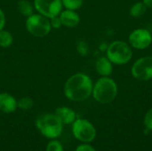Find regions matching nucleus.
Returning <instances> with one entry per match:
<instances>
[{
	"label": "nucleus",
	"mask_w": 152,
	"mask_h": 151,
	"mask_svg": "<svg viewBox=\"0 0 152 151\" xmlns=\"http://www.w3.org/2000/svg\"><path fill=\"white\" fill-rule=\"evenodd\" d=\"M92 78L85 73H76L69 77L64 84L63 93L67 99L72 101L87 100L93 93Z\"/></svg>",
	"instance_id": "obj_1"
},
{
	"label": "nucleus",
	"mask_w": 152,
	"mask_h": 151,
	"mask_svg": "<svg viewBox=\"0 0 152 151\" xmlns=\"http://www.w3.org/2000/svg\"><path fill=\"white\" fill-rule=\"evenodd\" d=\"M118 93V87L116 81L110 77H102L94 84L92 95L97 102L108 104L116 99Z\"/></svg>",
	"instance_id": "obj_2"
},
{
	"label": "nucleus",
	"mask_w": 152,
	"mask_h": 151,
	"mask_svg": "<svg viewBox=\"0 0 152 151\" xmlns=\"http://www.w3.org/2000/svg\"><path fill=\"white\" fill-rule=\"evenodd\" d=\"M63 124L55 113H46L39 116L36 120V127L39 133L47 139L59 138L63 131Z\"/></svg>",
	"instance_id": "obj_3"
},
{
	"label": "nucleus",
	"mask_w": 152,
	"mask_h": 151,
	"mask_svg": "<svg viewBox=\"0 0 152 151\" xmlns=\"http://www.w3.org/2000/svg\"><path fill=\"white\" fill-rule=\"evenodd\" d=\"M133 48L122 40L111 42L106 49V57L114 65L127 64L133 58Z\"/></svg>",
	"instance_id": "obj_4"
},
{
	"label": "nucleus",
	"mask_w": 152,
	"mask_h": 151,
	"mask_svg": "<svg viewBox=\"0 0 152 151\" xmlns=\"http://www.w3.org/2000/svg\"><path fill=\"white\" fill-rule=\"evenodd\" d=\"M27 31L36 37L46 36L52 30L50 19L40 13H33L28 16L25 22Z\"/></svg>",
	"instance_id": "obj_5"
},
{
	"label": "nucleus",
	"mask_w": 152,
	"mask_h": 151,
	"mask_svg": "<svg viewBox=\"0 0 152 151\" xmlns=\"http://www.w3.org/2000/svg\"><path fill=\"white\" fill-rule=\"evenodd\" d=\"M73 136L82 143H90L96 138V129L94 125L88 120L84 118H77L72 124Z\"/></svg>",
	"instance_id": "obj_6"
},
{
	"label": "nucleus",
	"mask_w": 152,
	"mask_h": 151,
	"mask_svg": "<svg viewBox=\"0 0 152 151\" xmlns=\"http://www.w3.org/2000/svg\"><path fill=\"white\" fill-rule=\"evenodd\" d=\"M131 74L139 81L152 80V56H143L136 60L132 65Z\"/></svg>",
	"instance_id": "obj_7"
},
{
	"label": "nucleus",
	"mask_w": 152,
	"mask_h": 151,
	"mask_svg": "<svg viewBox=\"0 0 152 151\" xmlns=\"http://www.w3.org/2000/svg\"><path fill=\"white\" fill-rule=\"evenodd\" d=\"M128 44L136 50L147 49L152 44L151 32L143 28H135L129 34Z\"/></svg>",
	"instance_id": "obj_8"
},
{
	"label": "nucleus",
	"mask_w": 152,
	"mask_h": 151,
	"mask_svg": "<svg viewBox=\"0 0 152 151\" xmlns=\"http://www.w3.org/2000/svg\"><path fill=\"white\" fill-rule=\"evenodd\" d=\"M33 4L38 13L48 19L59 16L63 8L61 0H34Z\"/></svg>",
	"instance_id": "obj_9"
},
{
	"label": "nucleus",
	"mask_w": 152,
	"mask_h": 151,
	"mask_svg": "<svg viewBox=\"0 0 152 151\" xmlns=\"http://www.w3.org/2000/svg\"><path fill=\"white\" fill-rule=\"evenodd\" d=\"M18 109L17 100L8 93H0V111L5 114H11Z\"/></svg>",
	"instance_id": "obj_10"
},
{
	"label": "nucleus",
	"mask_w": 152,
	"mask_h": 151,
	"mask_svg": "<svg viewBox=\"0 0 152 151\" xmlns=\"http://www.w3.org/2000/svg\"><path fill=\"white\" fill-rule=\"evenodd\" d=\"M59 17L61 19L62 26H65L67 28H75L80 22L79 14L73 10H68V9L62 10Z\"/></svg>",
	"instance_id": "obj_11"
},
{
	"label": "nucleus",
	"mask_w": 152,
	"mask_h": 151,
	"mask_svg": "<svg viewBox=\"0 0 152 151\" xmlns=\"http://www.w3.org/2000/svg\"><path fill=\"white\" fill-rule=\"evenodd\" d=\"M54 113L63 125H72L77 119L76 112L69 107H59Z\"/></svg>",
	"instance_id": "obj_12"
},
{
	"label": "nucleus",
	"mask_w": 152,
	"mask_h": 151,
	"mask_svg": "<svg viewBox=\"0 0 152 151\" xmlns=\"http://www.w3.org/2000/svg\"><path fill=\"white\" fill-rule=\"evenodd\" d=\"M95 69L100 76L110 77L113 71V64L106 56H102L95 62Z\"/></svg>",
	"instance_id": "obj_13"
},
{
	"label": "nucleus",
	"mask_w": 152,
	"mask_h": 151,
	"mask_svg": "<svg viewBox=\"0 0 152 151\" xmlns=\"http://www.w3.org/2000/svg\"><path fill=\"white\" fill-rule=\"evenodd\" d=\"M17 7L20 13L27 18L34 13V10H35L34 4H32L28 0H20L18 2Z\"/></svg>",
	"instance_id": "obj_14"
},
{
	"label": "nucleus",
	"mask_w": 152,
	"mask_h": 151,
	"mask_svg": "<svg viewBox=\"0 0 152 151\" xmlns=\"http://www.w3.org/2000/svg\"><path fill=\"white\" fill-rule=\"evenodd\" d=\"M147 8L148 7L144 4V3L142 1L136 2L130 7L129 13L133 18H140L146 12Z\"/></svg>",
	"instance_id": "obj_15"
},
{
	"label": "nucleus",
	"mask_w": 152,
	"mask_h": 151,
	"mask_svg": "<svg viewBox=\"0 0 152 151\" xmlns=\"http://www.w3.org/2000/svg\"><path fill=\"white\" fill-rule=\"evenodd\" d=\"M13 43V36L7 30H1L0 31V46L3 48L10 47Z\"/></svg>",
	"instance_id": "obj_16"
},
{
	"label": "nucleus",
	"mask_w": 152,
	"mask_h": 151,
	"mask_svg": "<svg viewBox=\"0 0 152 151\" xmlns=\"http://www.w3.org/2000/svg\"><path fill=\"white\" fill-rule=\"evenodd\" d=\"M17 106L18 109H20L22 110H29L34 106V101L30 97L25 96L17 100Z\"/></svg>",
	"instance_id": "obj_17"
},
{
	"label": "nucleus",
	"mask_w": 152,
	"mask_h": 151,
	"mask_svg": "<svg viewBox=\"0 0 152 151\" xmlns=\"http://www.w3.org/2000/svg\"><path fill=\"white\" fill-rule=\"evenodd\" d=\"M62 5L65 9L77 11L83 5L84 0H61Z\"/></svg>",
	"instance_id": "obj_18"
},
{
	"label": "nucleus",
	"mask_w": 152,
	"mask_h": 151,
	"mask_svg": "<svg viewBox=\"0 0 152 151\" xmlns=\"http://www.w3.org/2000/svg\"><path fill=\"white\" fill-rule=\"evenodd\" d=\"M45 151H64V150L62 144L59 141L54 139V140H51L47 143Z\"/></svg>",
	"instance_id": "obj_19"
},
{
	"label": "nucleus",
	"mask_w": 152,
	"mask_h": 151,
	"mask_svg": "<svg viewBox=\"0 0 152 151\" xmlns=\"http://www.w3.org/2000/svg\"><path fill=\"white\" fill-rule=\"evenodd\" d=\"M143 123H144L145 127L149 131H152V109L148 110V112L146 113V115L144 117Z\"/></svg>",
	"instance_id": "obj_20"
},
{
	"label": "nucleus",
	"mask_w": 152,
	"mask_h": 151,
	"mask_svg": "<svg viewBox=\"0 0 152 151\" xmlns=\"http://www.w3.org/2000/svg\"><path fill=\"white\" fill-rule=\"evenodd\" d=\"M77 52L82 55V56H85V55H86L87 53H88V45L86 44V43H85V42H79L78 44H77Z\"/></svg>",
	"instance_id": "obj_21"
},
{
	"label": "nucleus",
	"mask_w": 152,
	"mask_h": 151,
	"mask_svg": "<svg viewBox=\"0 0 152 151\" xmlns=\"http://www.w3.org/2000/svg\"><path fill=\"white\" fill-rule=\"evenodd\" d=\"M50 24H51L52 28H55V29H58L62 26V23H61L59 16H55V17L51 18L50 19Z\"/></svg>",
	"instance_id": "obj_22"
},
{
	"label": "nucleus",
	"mask_w": 152,
	"mask_h": 151,
	"mask_svg": "<svg viewBox=\"0 0 152 151\" xmlns=\"http://www.w3.org/2000/svg\"><path fill=\"white\" fill-rule=\"evenodd\" d=\"M75 151H97L89 143H83L76 148Z\"/></svg>",
	"instance_id": "obj_23"
},
{
	"label": "nucleus",
	"mask_w": 152,
	"mask_h": 151,
	"mask_svg": "<svg viewBox=\"0 0 152 151\" xmlns=\"http://www.w3.org/2000/svg\"><path fill=\"white\" fill-rule=\"evenodd\" d=\"M5 23H6V17H5V14H4V11L0 8V31L3 30V29L4 28Z\"/></svg>",
	"instance_id": "obj_24"
},
{
	"label": "nucleus",
	"mask_w": 152,
	"mask_h": 151,
	"mask_svg": "<svg viewBox=\"0 0 152 151\" xmlns=\"http://www.w3.org/2000/svg\"><path fill=\"white\" fill-rule=\"evenodd\" d=\"M148 8H152V0H142Z\"/></svg>",
	"instance_id": "obj_25"
}]
</instances>
